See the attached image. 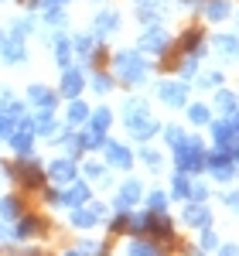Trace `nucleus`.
I'll list each match as a JSON object with an SVG mask.
<instances>
[{"instance_id": "28", "label": "nucleus", "mask_w": 239, "mask_h": 256, "mask_svg": "<svg viewBox=\"0 0 239 256\" xmlns=\"http://www.w3.org/2000/svg\"><path fill=\"white\" fill-rule=\"evenodd\" d=\"M72 52H79L82 58L89 62V55L96 52V38H92V34H76V38H72Z\"/></svg>"}, {"instance_id": "20", "label": "nucleus", "mask_w": 239, "mask_h": 256, "mask_svg": "<svg viewBox=\"0 0 239 256\" xmlns=\"http://www.w3.org/2000/svg\"><path fill=\"white\" fill-rule=\"evenodd\" d=\"M140 192H144V188H140L137 178L123 181V184H120V195H116V205H120V208H134V205L140 202Z\"/></svg>"}, {"instance_id": "11", "label": "nucleus", "mask_w": 239, "mask_h": 256, "mask_svg": "<svg viewBox=\"0 0 239 256\" xmlns=\"http://www.w3.org/2000/svg\"><path fill=\"white\" fill-rule=\"evenodd\" d=\"M100 150L106 154V164H110V168H130V164H134L130 147H123V144H116V140H102Z\"/></svg>"}, {"instance_id": "16", "label": "nucleus", "mask_w": 239, "mask_h": 256, "mask_svg": "<svg viewBox=\"0 0 239 256\" xmlns=\"http://www.w3.org/2000/svg\"><path fill=\"white\" fill-rule=\"evenodd\" d=\"M181 218H184V226L205 229V226H208V218H212V212H208L202 202H188V205H184V212H181Z\"/></svg>"}, {"instance_id": "46", "label": "nucleus", "mask_w": 239, "mask_h": 256, "mask_svg": "<svg viewBox=\"0 0 239 256\" xmlns=\"http://www.w3.org/2000/svg\"><path fill=\"white\" fill-rule=\"evenodd\" d=\"M219 256H239V246H222L219 242Z\"/></svg>"}, {"instance_id": "51", "label": "nucleus", "mask_w": 239, "mask_h": 256, "mask_svg": "<svg viewBox=\"0 0 239 256\" xmlns=\"http://www.w3.org/2000/svg\"><path fill=\"white\" fill-rule=\"evenodd\" d=\"M188 253H192V250H188ZM192 256H202V253H192Z\"/></svg>"}, {"instance_id": "7", "label": "nucleus", "mask_w": 239, "mask_h": 256, "mask_svg": "<svg viewBox=\"0 0 239 256\" xmlns=\"http://www.w3.org/2000/svg\"><path fill=\"white\" fill-rule=\"evenodd\" d=\"M144 218V232H150V236L164 239V242H174V226H171V218L164 216V212H147Z\"/></svg>"}, {"instance_id": "47", "label": "nucleus", "mask_w": 239, "mask_h": 256, "mask_svg": "<svg viewBox=\"0 0 239 256\" xmlns=\"http://www.w3.org/2000/svg\"><path fill=\"white\" fill-rule=\"evenodd\" d=\"M226 205H229V208H239V192H229V195H226Z\"/></svg>"}, {"instance_id": "43", "label": "nucleus", "mask_w": 239, "mask_h": 256, "mask_svg": "<svg viewBox=\"0 0 239 256\" xmlns=\"http://www.w3.org/2000/svg\"><path fill=\"white\" fill-rule=\"evenodd\" d=\"M44 20H48V24H55V28H62V24H65V14H62V7H58V10H44Z\"/></svg>"}, {"instance_id": "2", "label": "nucleus", "mask_w": 239, "mask_h": 256, "mask_svg": "<svg viewBox=\"0 0 239 256\" xmlns=\"http://www.w3.org/2000/svg\"><path fill=\"white\" fill-rule=\"evenodd\" d=\"M174 164H178L181 174L205 171V147H202V140L184 134V140H181V144H174Z\"/></svg>"}, {"instance_id": "23", "label": "nucleus", "mask_w": 239, "mask_h": 256, "mask_svg": "<svg viewBox=\"0 0 239 256\" xmlns=\"http://www.w3.org/2000/svg\"><path fill=\"white\" fill-rule=\"evenodd\" d=\"M86 123H92V134H106L110 126H113V113L102 106V110H89V120Z\"/></svg>"}, {"instance_id": "3", "label": "nucleus", "mask_w": 239, "mask_h": 256, "mask_svg": "<svg viewBox=\"0 0 239 256\" xmlns=\"http://www.w3.org/2000/svg\"><path fill=\"white\" fill-rule=\"evenodd\" d=\"M7 174L14 178L20 188H28V192H38L41 181H44V168H41L38 160H20V164H10V168H7Z\"/></svg>"}, {"instance_id": "24", "label": "nucleus", "mask_w": 239, "mask_h": 256, "mask_svg": "<svg viewBox=\"0 0 239 256\" xmlns=\"http://www.w3.org/2000/svg\"><path fill=\"white\" fill-rule=\"evenodd\" d=\"M65 120H68L72 126H79V123H86V120H89V106H86V102H82V99L76 96L72 102H68V110H65Z\"/></svg>"}, {"instance_id": "21", "label": "nucleus", "mask_w": 239, "mask_h": 256, "mask_svg": "<svg viewBox=\"0 0 239 256\" xmlns=\"http://www.w3.org/2000/svg\"><path fill=\"white\" fill-rule=\"evenodd\" d=\"M34 232H41L38 216H20V218H14V226H10V236L14 239H28V236H34Z\"/></svg>"}, {"instance_id": "45", "label": "nucleus", "mask_w": 239, "mask_h": 256, "mask_svg": "<svg viewBox=\"0 0 239 256\" xmlns=\"http://www.w3.org/2000/svg\"><path fill=\"white\" fill-rule=\"evenodd\" d=\"M229 126H232V137L239 140V113H229Z\"/></svg>"}, {"instance_id": "33", "label": "nucleus", "mask_w": 239, "mask_h": 256, "mask_svg": "<svg viewBox=\"0 0 239 256\" xmlns=\"http://www.w3.org/2000/svg\"><path fill=\"white\" fill-rule=\"evenodd\" d=\"M216 106H219L222 113H226V116H229V113H236L239 99L232 96V92H226V89H219V92H216Z\"/></svg>"}, {"instance_id": "35", "label": "nucleus", "mask_w": 239, "mask_h": 256, "mask_svg": "<svg viewBox=\"0 0 239 256\" xmlns=\"http://www.w3.org/2000/svg\"><path fill=\"white\" fill-rule=\"evenodd\" d=\"M219 86H222V72H219V68L202 72V76H198V89H219Z\"/></svg>"}, {"instance_id": "25", "label": "nucleus", "mask_w": 239, "mask_h": 256, "mask_svg": "<svg viewBox=\"0 0 239 256\" xmlns=\"http://www.w3.org/2000/svg\"><path fill=\"white\" fill-rule=\"evenodd\" d=\"M229 10H232L229 0H205V18H208V20H226V18H229Z\"/></svg>"}, {"instance_id": "9", "label": "nucleus", "mask_w": 239, "mask_h": 256, "mask_svg": "<svg viewBox=\"0 0 239 256\" xmlns=\"http://www.w3.org/2000/svg\"><path fill=\"white\" fill-rule=\"evenodd\" d=\"M158 99L168 102V106H174V110H181L188 102V82H158Z\"/></svg>"}, {"instance_id": "39", "label": "nucleus", "mask_w": 239, "mask_h": 256, "mask_svg": "<svg viewBox=\"0 0 239 256\" xmlns=\"http://www.w3.org/2000/svg\"><path fill=\"white\" fill-rule=\"evenodd\" d=\"M202 250H205V253H216V250H219V236H216L208 226H205V232H202Z\"/></svg>"}, {"instance_id": "40", "label": "nucleus", "mask_w": 239, "mask_h": 256, "mask_svg": "<svg viewBox=\"0 0 239 256\" xmlns=\"http://www.w3.org/2000/svg\"><path fill=\"white\" fill-rule=\"evenodd\" d=\"M76 250H79L82 256H100V253H106V246L100 250V242H92V239H82V242L76 246Z\"/></svg>"}, {"instance_id": "26", "label": "nucleus", "mask_w": 239, "mask_h": 256, "mask_svg": "<svg viewBox=\"0 0 239 256\" xmlns=\"http://www.w3.org/2000/svg\"><path fill=\"white\" fill-rule=\"evenodd\" d=\"M144 116H150L147 102H144V99H126V106H123V120L134 123V120H144Z\"/></svg>"}, {"instance_id": "15", "label": "nucleus", "mask_w": 239, "mask_h": 256, "mask_svg": "<svg viewBox=\"0 0 239 256\" xmlns=\"http://www.w3.org/2000/svg\"><path fill=\"white\" fill-rule=\"evenodd\" d=\"M82 89H86V79H82V72L68 65V68H65V76H62L58 92H62V96H68V99H76V96L82 92Z\"/></svg>"}, {"instance_id": "29", "label": "nucleus", "mask_w": 239, "mask_h": 256, "mask_svg": "<svg viewBox=\"0 0 239 256\" xmlns=\"http://www.w3.org/2000/svg\"><path fill=\"white\" fill-rule=\"evenodd\" d=\"M188 120H192L195 126H205V123L212 120V110H208L205 102H192V106H188Z\"/></svg>"}, {"instance_id": "48", "label": "nucleus", "mask_w": 239, "mask_h": 256, "mask_svg": "<svg viewBox=\"0 0 239 256\" xmlns=\"http://www.w3.org/2000/svg\"><path fill=\"white\" fill-rule=\"evenodd\" d=\"M44 202H48V205H58V192H55V188H52V192H44Z\"/></svg>"}, {"instance_id": "18", "label": "nucleus", "mask_w": 239, "mask_h": 256, "mask_svg": "<svg viewBox=\"0 0 239 256\" xmlns=\"http://www.w3.org/2000/svg\"><path fill=\"white\" fill-rule=\"evenodd\" d=\"M208 44H212L216 52H222V58H226V62H239V38H236V34H216Z\"/></svg>"}, {"instance_id": "52", "label": "nucleus", "mask_w": 239, "mask_h": 256, "mask_svg": "<svg viewBox=\"0 0 239 256\" xmlns=\"http://www.w3.org/2000/svg\"><path fill=\"white\" fill-rule=\"evenodd\" d=\"M0 181H4V171H0Z\"/></svg>"}, {"instance_id": "34", "label": "nucleus", "mask_w": 239, "mask_h": 256, "mask_svg": "<svg viewBox=\"0 0 239 256\" xmlns=\"http://www.w3.org/2000/svg\"><path fill=\"white\" fill-rule=\"evenodd\" d=\"M140 158H144V164H147L150 171H160V168H164V158H160V150H154V147H144Z\"/></svg>"}, {"instance_id": "37", "label": "nucleus", "mask_w": 239, "mask_h": 256, "mask_svg": "<svg viewBox=\"0 0 239 256\" xmlns=\"http://www.w3.org/2000/svg\"><path fill=\"white\" fill-rule=\"evenodd\" d=\"M147 208H150V212H164V208H168V195H164V192H150V195H147Z\"/></svg>"}, {"instance_id": "1", "label": "nucleus", "mask_w": 239, "mask_h": 256, "mask_svg": "<svg viewBox=\"0 0 239 256\" xmlns=\"http://www.w3.org/2000/svg\"><path fill=\"white\" fill-rule=\"evenodd\" d=\"M113 68H116V79L123 86H144L147 76H150V65L147 58L140 55V52H116V58H113Z\"/></svg>"}, {"instance_id": "50", "label": "nucleus", "mask_w": 239, "mask_h": 256, "mask_svg": "<svg viewBox=\"0 0 239 256\" xmlns=\"http://www.w3.org/2000/svg\"><path fill=\"white\" fill-rule=\"evenodd\" d=\"M65 256H82V253H79V250H68V253H65Z\"/></svg>"}, {"instance_id": "38", "label": "nucleus", "mask_w": 239, "mask_h": 256, "mask_svg": "<svg viewBox=\"0 0 239 256\" xmlns=\"http://www.w3.org/2000/svg\"><path fill=\"white\" fill-rule=\"evenodd\" d=\"M86 174L92 178V181H102V184H110V174H106V168H102V164H92V160H89V164H86Z\"/></svg>"}, {"instance_id": "19", "label": "nucleus", "mask_w": 239, "mask_h": 256, "mask_svg": "<svg viewBox=\"0 0 239 256\" xmlns=\"http://www.w3.org/2000/svg\"><path fill=\"white\" fill-rule=\"evenodd\" d=\"M28 102H38L41 110H52L55 113V106H58V92H52V89H44V86H31L28 89Z\"/></svg>"}, {"instance_id": "8", "label": "nucleus", "mask_w": 239, "mask_h": 256, "mask_svg": "<svg viewBox=\"0 0 239 256\" xmlns=\"http://www.w3.org/2000/svg\"><path fill=\"white\" fill-rule=\"evenodd\" d=\"M76 174H79V168H76L72 158H58V160H52V164L44 168V178L55 181V184H68V181H76Z\"/></svg>"}, {"instance_id": "6", "label": "nucleus", "mask_w": 239, "mask_h": 256, "mask_svg": "<svg viewBox=\"0 0 239 256\" xmlns=\"http://www.w3.org/2000/svg\"><path fill=\"white\" fill-rule=\"evenodd\" d=\"M106 216H110V208H106L102 202H92L89 208H86V205H76L72 216H68V222H72L76 229H92L96 222H106Z\"/></svg>"}, {"instance_id": "17", "label": "nucleus", "mask_w": 239, "mask_h": 256, "mask_svg": "<svg viewBox=\"0 0 239 256\" xmlns=\"http://www.w3.org/2000/svg\"><path fill=\"white\" fill-rule=\"evenodd\" d=\"M208 126H212V140H216V150H229L236 137H232V126H229V120H208Z\"/></svg>"}, {"instance_id": "53", "label": "nucleus", "mask_w": 239, "mask_h": 256, "mask_svg": "<svg viewBox=\"0 0 239 256\" xmlns=\"http://www.w3.org/2000/svg\"><path fill=\"white\" fill-rule=\"evenodd\" d=\"M0 4H4V0H0Z\"/></svg>"}, {"instance_id": "12", "label": "nucleus", "mask_w": 239, "mask_h": 256, "mask_svg": "<svg viewBox=\"0 0 239 256\" xmlns=\"http://www.w3.org/2000/svg\"><path fill=\"white\" fill-rule=\"evenodd\" d=\"M0 58L7 62V65H24L28 62V52H24V44L18 38H10V34L0 31Z\"/></svg>"}, {"instance_id": "49", "label": "nucleus", "mask_w": 239, "mask_h": 256, "mask_svg": "<svg viewBox=\"0 0 239 256\" xmlns=\"http://www.w3.org/2000/svg\"><path fill=\"white\" fill-rule=\"evenodd\" d=\"M140 4H147V7H160L164 0H137V7H140Z\"/></svg>"}, {"instance_id": "14", "label": "nucleus", "mask_w": 239, "mask_h": 256, "mask_svg": "<svg viewBox=\"0 0 239 256\" xmlns=\"http://www.w3.org/2000/svg\"><path fill=\"white\" fill-rule=\"evenodd\" d=\"M126 130H130V137H134V140H144V144H147L150 137H158V134H160V123H158V120H150V116H144V120L126 123Z\"/></svg>"}, {"instance_id": "30", "label": "nucleus", "mask_w": 239, "mask_h": 256, "mask_svg": "<svg viewBox=\"0 0 239 256\" xmlns=\"http://www.w3.org/2000/svg\"><path fill=\"white\" fill-rule=\"evenodd\" d=\"M171 195L181 198V202H188V195H192V181H188V174H174V181H171Z\"/></svg>"}, {"instance_id": "31", "label": "nucleus", "mask_w": 239, "mask_h": 256, "mask_svg": "<svg viewBox=\"0 0 239 256\" xmlns=\"http://www.w3.org/2000/svg\"><path fill=\"white\" fill-rule=\"evenodd\" d=\"M126 253L130 256H160V250L154 242H147V239H134V242L126 246Z\"/></svg>"}, {"instance_id": "36", "label": "nucleus", "mask_w": 239, "mask_h": 256, "mask_svg": "<svg viewBox=\"0 0 239 256\" xmlns=\"http://www.w3.org/2000/svg\"><path fill=\"white\" fill-rule=\"evenodd\" d=\"M195 68H198V58L184 55V58L178 62V76H181V82H188V79H192V76H195Z\"/></svg>"}, {"instance_id": "41", "label": "nucleus", "mask_w": 239, "mask_h": 256, "mask_svg": "<svg viewBox=\"0 0 239 256\" xmlns=\"http://www.w3.org/2000/svg\"><path fill=\"white\" fill-rule=\"evenodd\" d=\"M160 130H164V134H168V144H171V147H174V144H181V140H184V130H181V126H160Z\"/></svg>"}, {"instance_id": "5", "label": "nucleus", "mask_w": 239, "mask_h": 256, "mask_svg": "<svg viewBox=\"0 0 239 256\" xmlns=\"http://www.w3.org/2000/svg\"><path fill=\"white\" fill-rule=\"evenodd\" d=\"M205 171L216 178V181H232V178H236L232 154H229V150H212V154H205Z\"/></svg>"}, {"instance_id": "42", "label": "nucleus", "mask_w": 239, "mask_h": 256, "mask_svg": "<svg viewBox=\"0 0 239 256\" xmlns=\"http://www.w3.org/2000/svg\"><path fill=\"white\" fill-rule=\"evenodd\" d=\"M192 202H205V198H208V184H192Z\"/></svg>"}, {"instance_id": "22", "label": "nucleus", "mask_w": 239, "mask_h": 256, "mask_svg": "<svg viewBox=\"0 0 239 256\" xmlns=\"http://www.w3.org/2000/svg\"><path fill=\"white\" fill-rule=\"evenodd\" d=\"M0 216H4V222L20 218V216H24V198H20V195H7L4 202H0Z\"/></svg>"}, {"instance_id": "4", "label": "nucleus", "mask_w": 239, "mask_h": 256, "mask_svg": "<svg viewBox=\"0 0 239 256\" xmlns=\"http://www.w3.org/2000/svg\"><path fill=\"white\" fill-rule=\"evenodd\" d=\"M171 44H174V38H171L160 24H150V28L144 31V38H140V52H147V55H168Z\"/></svg>"}, {"instance_id": "27", "label": "nucleus", "mask_w": 239, "mask_h": 256, "mask_svg": "<svg viewBox=\"0 0 239 256\" xmlns=\"http://www.w3.org/2000/svg\"><path fill=\"white\" fill-rule=\"evenodd\" d=\"M55 62H58L62 68H68V65H72V41L68 38H55Z\"/></svg>"}, {"instance_id": "44", "label": "nucleus", "mask_w": 239, "mask_h": 256, "mask_svg": "<svg viewBox=\"0 0 239 256\" xmlns=\"http://www.w3.org/2000/svg\"><path fill=\"white\" fill-rule=\"evenodd\" d=\"M10 130H14V120L0 113V140H4V137H10Z\"/></svg>"}, {"instance_id": "32", "label": "nucleus", "mask_w": 239, "mask_h": 256, "mask_svg": "<svg viewBox=\"0 0 239 256\" xmlns=\"http://www.w3.org/2000/svg\"><path fill=\"white\" fill-rule=\"evenodd\" d=\"M89 86H92V89H96V92H100V96H106V92H110V89H113V86H116V82H113V76H106V72H92V82H89Z\"/></svg>"}, {"instance_id": "13", "label": "nucleus", "mask_w": 239, "mask_h": 256, "mask_svg": "<svg viewBox=\"0 0 239 256\" xmlns=\"http://www.w3.org/2000/svg\"><path fill=\"white\" fill-rule=\"evenodd\" d=\"M120 24H123V18H120L116 10H100V14L92 18V38L113 34V31H120Z\"/></svg>"}, {"instance_id": "10", "label": "nucleus", "mask_w": 239, "mask_h": 256, "mask_svg": "<svg viewBox=\"0 0 239 256\" xmlns=\"http://www.w3.org/2000/svg\"><path fill=\"white\" fill-rule=\"evenodd\" d=\"M89 198H92V192H89V184H86V181H68V184H65V192H58V205L76 208V205H86Z\"/></svg>"}]
</instances>
